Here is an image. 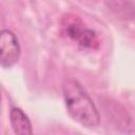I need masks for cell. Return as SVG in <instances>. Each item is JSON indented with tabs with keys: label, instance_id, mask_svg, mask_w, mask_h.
Returning a JSON list of instances; mask_svg holds the SVG:
<instances>
[{
	"label": "cell",
	"instance_id": "6da1fadb",
	"mask_svg": "<svg viewBox=\"0 0 135 135\" xmlns=\"http://www.w3.org/2000/svg\"><path fill=\"white\" fill-rule=\"evenodd\" d=\"M64 102L70 116L86 128H94L100 121L99 112L81 83L68 78L62 85Z\"/></svg>",
	"mask_w": 135,
	"mask_h": 135
},
{
	"label": "cell",
	"instance_id": "3957f363",
	"mask_svg": "<svg viewBox=\"0 0 135 135\" xmlns=\"http://www.w3.org/2000/svg\"><path fill=\"white\" fill-rule=\"evenodd\" d=\"M64 32L71 39H73L83 47L95 49L99 44V40L96 33L91 28L82 26L80 22L77 21L68 22L64 25Z\"/></svg>",
	"mask_w": 135,
	"mask_h": 135
},
{
	"label": "cell",
	"instance_id": "277c9868",
	"mask_svg": "<svg viewBox=\"0 0 135 135\" xmlns=\"http://www.w3.org/2000/svg\"><path fill=\"white\" fill-rule=\"evenodd\" d=\"M9 121L13 131L19 135L32 134V123L26 114L17 107H13L9 111Z\"/></svg>",
	"mask_w": 135,
	"mask_h": 135
},
{
	"label": "cell",
	"instance_id": "7a4b0ae2",
	"mask_svg": "<svg viewBox=\"0 0 135 135\" xmlns=\"http://www.w3.org/2000/svg\"><path fill=\"white\" fill-rule=\"evenodd\" d=\"M21 54V47L17 36L9 30L0 31V65L9 69L15 65Z\"/></svg>",
	"mask_w": 135,
	"mask_h": 135
},
{
	"label": "cell",
	"instance_id": "5b68a950",
	"mask_svg": "<svg viewBox=\"0 0 135 135\" xmlns=\"http://www.w3.org/2000/svg\"><path fill=\"white\" fill-rule=\"evenodd\" d=\"M0 101H1V93H0Z\"/></svg>",
	"mask_w": 135,
	"mask_h": 135
}]
</instances>
